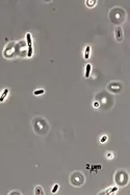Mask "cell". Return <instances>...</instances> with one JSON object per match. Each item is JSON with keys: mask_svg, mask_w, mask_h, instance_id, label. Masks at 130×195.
<instances>
[{"mask_svg": "<svg viewBox=\"0 0 130 195\" xmlns=\"http://www.w3.org/2000/svg\"><path fill=\"white\" fill-rule=\"evenodd\" d=\"M26 43H27V53L26 55L28 58H31L33 54V46H32V37L30 33L26 34Z\"/></svg>", "mask_w": 130, "mask_h": 195, "instance_id": "7", "label": "cell"}, {"mask_svg": "<svg viewBox=\"0 0 130 195\" xmlns=\"http://www.w3.org/2000/svg\"><path fill=\"white\" fill-rule=\"evenodd\" d=\"M96 4H97L96 0H86V1H85V5L88 7H94Z\"/></svg>", "mask_w": 130, "mask_h": 195, "instance_id": "14", "label": "cell"}, {"mask_svg": "<svg viewBox=\"0 0 130 195\" xmlns=\"http://www.w3.org/2000/svg\"><path fill=\"white\" fill-rule=\"evenodd\" d=\"M115 38L117 40L118 42H121L123 41L124 39V33H123V28L121 27V26H117L116 27V30H115Z\"/></svg>", "mask_w": 130, "mask_h": 195, "instance_id": "8", "label": "cell"}, {"mask_svg": "<svg viewBox=\"0 0 130 195\" xmlns=\"http://www.w3.org/2000/svg\"><path fill=\"white\" fill-rule=\"evenodd\" d=\"M22 194V192L20 191H10L9 192V195H21Z\"/></svg>", "mask_w": 130, "mask_h": 195, "instance_id": "18", "label": "cell"}, {"mask_svg": "<svg viewBox=\"0 0 130 195\" xmlns=\"http://www.w3.org/2000/svg\"><path fill=\"white\" fill-rule=\"evenodd\" d=\"M106 157H107V159L108 160H112V159H113V157H115V154L112 153V152H106Z\"/></svg>", "mask_w": 130, "mask_h": 195, "instance_id": "17", "label": "cell"}, {"mask_svg": "<svg viewBox=\"0 0 130 195\" xmlns=\"http://www.w3.org/2000/svg\"><path fill=\"white\" fill-rule=\"evenodd\" d=\"M129 181V175L127 171L125 170H118L115 174V181L118 186L120 187H125L128 184Z\"/></svg>", "mask_w": 130, "mask_h": 195, "instance_id": "4", "label": "cell"}, {"mask_svg": "<svg viewBox=\"0 0 130 195\" xmlns=\"http://www.w3.org/2000/svg\"><path fill=\"white\" fill-rule=\"evenodd\" d=\"M96 101H98L100 108L102 106V109H103V106H107L106 109H110L113 105V102H115L112 96H110L107 93H100V94H98L96 96Z\"/></svg>", "mask_w": 130, "mask_h": 195, "instance_id": "3", "label": "cell"}, {"mask_svg": "<svg viewBox=\"0 0 130 195\" xmlns=\"http://www.w3.org/2000/svg\"><path fill=\"white\" fill-rule=\"evenodd\" d=\"M106 141H107V136L104 135V136H102V137L100 138V142H101V143H105Z\"/></svg>", "mask_w": 130, "mask_h": 195, "instance_id": "19", "label": "cell"}, {"mask_svg": "<svg viewBox=\"0 0 130 195\" xmlns=\"http://www.w3.org/2000/svg\"><path fill=\"white\" fill-rule=\"evenodd\" d=\"M34 194L36 195H44L45 192L43 190V188L41 186H37L36 188H34Z\"/></svg>", "mask_w": 130, "mask_h": 195, "instance_id": "13", "label": "cell"}, {"mask_svg": "<svg viewBox=\"0 0 130 195\" xmlns=\"http://www.w3.org/2000/svg\"><path fill=\"white\" fill-rule=\"evenodd\" d=\"M58 189H59V185L58 184H55V185L52 187V189H51V192H52V193H56V192L58 191Z\"/></svg>", "mask_w": 130, "mask_h": 195, "instance_id": "16", "label": "cell"}, {"mask_svg": "<svg viewBox=\"0 0 130 195\" xmlns=\"http://www.w3.org/2000/svg\"><path fill=\"white\" fill-rule=\"evenodd\" d=\"M117 191H118V187L117 186H112V187H109L108 189H106L105 191L100 192L99 194H113V193H116Z\"/></svg>", "mask_w": 130, "mask_h": 195, "instance_id": "9", "label": "cell"}, {"mask_svg": "<svg viewBox=\"0 0 130 195\" xmlns=\"http://www.w3.org/2000/svg\"><path fill=\"white\" fill-rule=\"evenodd\" d=\"M93 106H94V109H100V105H99L98 101H95V102L93 103Z\"/></svg>", "mask_w": 130, "mask_h": 195, "instance_id": "20", "label": "cell"}, {"mask_svg": "<svg viewBox=\"0 0 130 195\" xmlns=\"http://www.w3.org/2000/svg\"><path fill=\"white\" fill-rule=\"evenodd\" d=\"M45 93V90L44 89H39V90H36L33 92V94L36 95V96H37V95H43Z\"/></svg>", "mask_w": 130, "mask_h": 195, "instance_id": "15", "label": "cell"}, {"mask_svg": "<svg viewBox=\"0 0 130 195\" xmlns=\"http://www.w3.org/2000/svg\"><path fill=\"white\" fill-rule=\"evenodd\" d=\"M91 72H92V65H91V64H86L85 72V78H89V77L91 76Z\"/></svg>", "mask_w": 130, "mask_h": 195, "instance_id": "10", "label": "cell"}, {"mask_svg": "<svg viewBox=\"0 0 130 195\" xmlns=\"http://www.w3.org/2000/svg\"><path fill=\"white\" fill-rule=\"evenodd\" d=\"M32 126H33V130L37 135L43 136L46 135L49 130V123L45 118L41 116L34 117L32 120Z\"/></svg>", "mask_w": 130, "mask_h": 195, "instance_id": "1", "label": "cell"}, {"mask_svg": "<svg viewBox=\"0 0 130 195\" xmlns=\"http://www.w3.org/2000/svg\"><path fill=\"white\" fill-rule=\"evenodd\" d=\"M85 177L83 175V173L80 171H75L70 175V183L74 187H81L85 184Z\"/></svg>", "mask_w": 130, "mask_h": 195, "instance_id": "5", "label": "cell"}, {"mask_svg": "<svg viewBox=\"0 0 130 195\" xmlns=\"http://www.w3.org/2000/svg\"><path fill=\"white\" fill-rule=\"evenodd\" d=\"M106 89L112 94H120L123 91V84L120 82H110L107 85Z\"/></svg>", "mask_w": 130, "mask_h": 195, "instance_id": "6", "label": "cell"}, {"mask_svg": "<svg viewBox=\"0 0 130 195\" xmlns=\"http://www.w3.org/2000/svg\"><path fill=\"white\" fill-rule=\"evenodd\" d=\"M90 55H91V46L88 45V46L85 47V53H83V58H85V60H89V58H90Z\"/></svg>", "mask_w": 130, "mask_h": 195, "instance_id": "12", "label": "cell"}, {"mask_svg": "<svg viewBox=\"0 0 130 195\" xmlns=\"http://www.w3.org/2000/svg\"><path fill=\"white\" fill-rule=\"evenodd\" d=\"M10 93V89H4L3 92L1 93V95H0V102H3L5 100V98L7 97V95H9Z\"/></svg>", "mask_w": 130, "mask_h": 195, "instance_id": "11", "label": "cell"}, {"mask_svg": "<svg viewBox=\"0 0 130 195\" xmlns=\"http://www.w3.org/2000/svg\"><path fill=\"white\" fill-rule=\"evenodd\" d=\"M109 20L113 24H123L126 20V12L120 6H115L109 10Z\"/></svg>", "mask_w": 130, "mask_h": 195, "instance_id": "2", "label": "cell"}]
</instances>
